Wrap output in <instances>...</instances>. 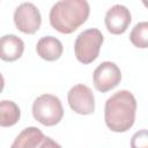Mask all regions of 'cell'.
I'll return each mask as SVG.
<instances>
[{"instance_id": "6da1fadb", "label": "cell", "mask_w": 148, "mask_h": 148, "mask_svg": "<svg viewBox=\"0 0 148 148\" xmlns=\"http://www.w3.org/2000/svg\"><path fill=\"white\" fill-rule=\"evenodd\" d=\"M136 99L128 90H119L109 97L104 106L106 126L117 133L128 131L135 120Z\"/></svg>"}, {"instance_id": "7a4b0ae2", "label": "cell", "mask_w": 148, "mask_h": 148, "mask_svg": "<svg viewBox=\"0 0 148 148\" xmlns=\"http://www.w3.org/2000/svg\"><path fill=\"white\" fill-rule=\"evenodd\" d=\"M90 14L86 0H60L56 2L49 14L51 27L61 34H72L82 25Z\"/></svg>"}, {"instance_id": "3957f363", "label": "cell", "mask_w": 148, "mask_h": 148, "mask_svg": "<svg viewBox=\"0 0 148 148\" xmlns=\"http://www.w3.org/2000/svg\"><path fill=\"white\" fill-rule=\"evenodd\" d=\"M32 116L44 126H54L62 119L64 108L57 96L43 94L34 101Z\"/></svg>"}, {"instance_id": "277c9868", "label": "cell", "mask_w": 148, "mask_h": 148, "mask_svg": "<svg viewBox=\"0 0 148 148\" xmlns=\"http://www.w3.org/2000/svg\"><path fill=\"white\" fill-rule=\"evenodd\" d=\"M103 40L102 32L96 28H90L80 32L74 43L76 59L84 65L91 64L98 57Z\"/></svg>"}, {"instance_id": "5b68a950", "label": "cell", "mask_w": 148, "mask_h": 148, "mask_svg": "<svg viewBox=\"0 0 148 148\" xmlns=\"http://www.w3.org/2000/svg\"><path fill=\"white\" fill-rule=\"evenodd\" d=\"M14 23L16 28L28 35H34L42 24V16L38 8L32 2H22L14 12Z\"/></svg>"}, {"instance_id": "8992f818", "label": "cell", "mask_w": 148, "mask_h": 148, "mask_svg": "<svg viewBox=\"0 0 148 148\" xmlns=\"http://www.w3.org/2000/svg\"><path fill=\"white\" fill-rule=\"evenodd\" d=\"M95 88L101 92H106L116 88L121 81V72L112 61H103L99 64L92 74Z\"/></svg>"}, {"instance_id": "52a82bcc", "label": "cell", "mask_w": 148, "mask_h": 148, "mask_svg": "<svg viewBox=\"0 0 148 148\" xmlns=\"http://www.w3.org/2000/svg\"><path fill=\"white\" fill-rule=\"evenodd\" d=\"M67 101L71 109L79 114H91L95 111V96L91 89L86 84L72 87L67 94Z\"/></svg>"}, {"instance_id": "ba28073f", "label": "cell", "mask_w": 148, "mask_h": 148, "mask_svg": "<svg viewBox=\"0 0 148 148\" xmlns=\"http://www.w3.org/2000/svg\"><path fill=\"white\" fill-rule=\"evenodd\" d=\"M132 21V16L130 9L123 5H114L110 9H108L104 18L105 27L109 32L112 35H121L124 34L130 23Z\"/></svg>"}, {"instance_id": "9c48e42d", "label": "cell", "mask_w": 148, "mask_h": 148, "mask_svg": "<svg viewBox=\"0 0 148 148\" xmlns=\"http://www.w3.org/2000/svg\"><path fill=\"white\" fill-rule=\"evenodd\" d=\"M24 51L23 40L16 35H5L0 37V59L3 61H15L20 59Z\"/></svg>"}, {"instance_id": "30bf717a", "label": "cell", "mask_w": 148, "mask_h": 148, "mask_svg": "<svg viewBox=\"0 0 148 148\" xmlns=\"http://www.w3.org/2000/svg\"><path fill=\"white\" fill-rule=\"evenodd\" d=\"M36 51L42 59L46 61H56L61 57L64 46L58 38L53 36H44L37 42Z\"/></svg>"}, {"instance_id": "8fae6325", "label": "cell", "mask_w": 148, "mask_h": 148, "mask_svg": "<svg viewBox=\"0 0 148 148\" xmlns=\"http://www.w3.org/2000/svg\"><path fill=\"white\" fill-rule=\"evenodd\" d=\"M44 136L39 128L35 126L27 127L15 138L10 148H37Z\"/></svg>"}, {"instance_id": "7c38bea8", "label": "cell", "mask_w": 148, "mask_h": 148, "mask_svg": "<svg viewBox=\"0 0 148 148\" xmlns=\"http://www.w3.org/2000/svg\"><path fill=\"white\" fill-rule=\"evenodd\" d=\"M21 117V111L18 105L8 99H3L0 102V126L1 127H10L14 126Z\"/></svg>"}, {"instance_id": "4fadbf2b", "label": "cell", "mask_w": 148, "mask_h": 148, "mask_svg": "<svg viewBox=\"0 0 148 148\" xmlns=\"http://www.w3.org/2000/svg\"><path fill=\"white\" fill-rule=\"evenodd\" d=\"M147 39H148V23L146 21L136 23L130 34L131 43L136 47L146 49Z\"/></svg>"}, {"instance_id": "5bb4252c", "label": "cell", "mask_w": 148, "mask_h": 148, "mask_svg": "<svg viewBox=\"0 0 148 148\" xmlns=\"http://www.w3.org/2000/svg\"><path fill=\"white\" fill-rule=\"evenodd\" d=\"M131 148H148L147 130H141L133 134L131 139Z\"/></svg>"}, {"instance_id": "9a60e30c", "label": "cell", "mask_w": 148, "mask_h": 148, "mask_svg": "<svg viewBox=\"0 0 148 148\" xmlns=\"http://www.w3.org/2000/svg\"><path fill=\"white\" fill-rule=\"evenodd\" d=\"M37 148H62V147L50 136H44V139L40 141Z\"/></svg>"}, {"instance_id": "2e32d148", "label": "cell", "mask_w": 148, "mask_h": 148, "mask_svg": "<svg viewBox=\"0 0 148 148\" xmlns=\"http://www.w3.org/2000/svg\"><path fill=\"white\" fill-rule=\"evenodd\" d=\"M3 87H5V79H3L2 74L0 73V92L3 90Z\"/></svg>"}]
</instances>
